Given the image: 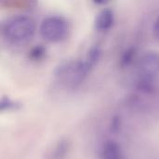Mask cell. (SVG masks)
<instances>
[{
	"label": "cell",
	"instance_id": "cell-2",
	"mask_svg": "<svg viewBox=\"0 0 159 159\" xmlns=\"http://www.w3.org/2000/svg\"><path fill=\"white\" fill-rule=\"evenodd\" d=\"M92 66L85 58L76 61H67L59 65L55 75L58 81L63 86L74 88L85 80Z\"/></svg>",
	"mask_w": 159,
	"mask_h": 159
},
{
	"label": "cell",
	"instance_id": "cell-8",
	"mask_svg": "<svg viewBox=\"0 0 159 159\" xmlns=\"http://www.w3.org/2000/svg\"><path fill=\"white\" fill-rule=\"evenodd\" d=\"M16 106H17V104H16L14 102H12L11 100H9L8 98H7V99L3 98L2 103H1V108H2V110H4L5 107H6L7 110H9L10 108H15Z\"/></svg>",
	"mask_w": 159,
	"mask_h": 159
},
{
	"label": "cell",
	"instance_id": "cell-7",
	"mask_svg": "<svg viewBox=\"0 0 159 159\" xmlns=\"http://www.w3.org/2000/svg\"><path fill=\"white\" fill-rule=\"evenodd\" d=\"M67 149H68V143H66V141H61L56 145V147L54 148V152H53V155H52V159L63 158Z\"/></svg>",
	"mask_w": 159,
	"mask_h": 159
},
{
	"label": "cell",
	"instance_id": "cell-3",
	"mask_svg": "<svg viewBox=\"0 0 159 159\" xmlns=\"http://www.w3.org/2000/svg\"><path fill=\"white\" fill-rule=\"evenodd\" d=\"M138 87L142 90L149 91L154 87L155 79L159 75V53L146 51L138 63Z\"/></svg>",
	"mask_w": 159,
	"mask_h": 159
},
{
	"label": "cell",
	"instance_id": "cell-6",
	"mask_svg": "<svg viewBox=\"0 0 159 159\" xmlns=\"http://www.w3.org/2000/svg\"><path fill=\"white\" fill-rule=\"evenodd\" d=\"M101 158L102 159H125L123 150L116 141L108 140L106 141L101 151Z\"/></svg>",
	"mask_w": 159,
	"mask_h": 159
},
{
	"label": "cell",
	"instance_id": "cell-1",
	"mask_svg": "<svg viewBox=\"0 0 159 159\" xmlns=\"http://www.w3.org/2000/svg\"><path fill=\"white\" fill-rule=\"evenodd\" d=\"M34 20L25 15L12 17L5 24L3 33L5 38L13 45H23L30 41L34 34Z\"/></svg>",
	"mask_w": 159,
	"mask_h": 159
},
{
	"label": "cell",
	"instance_id": "cell-5",
	"mask_svg": "<svg viewBox=\"0 0 159 159\" xmlns=\"http://www.w3.org/2000/svg\"><path fill=\"white\" fill-rule=\"evenodd\" d=\"M115 21V14L111 8L102 9L96 16L95 19V29L98 32H106L110 30Z\"/></svg>",
	"mask_w": 159,
	"mask_h": 159
},
{
	"label": "cell",
	"instance_id": "cell-4",
	"mask_svg": "<svg viewBox=\"0 0 159 159\" xmlns=\"http://www.w3.org/2000/svg\"><path fill=\"white\" fill-rule=\"evenodd\" d=\"M40 34L48 41L60 42L63 40L68 32L66 20L60 16H48L45 18L39 26Z\"/></svg>",
	"mask_w": 159,
	"mask_h": 159
},
{
	"label": "cell",
	"instance_id": "cell-9",
	"mask_svg": "<svg viewBox=\"0 0 159 159\" xmlns=\"http://www.w3.org/2000/svg\"><path fill=\"white\" fill-rule=\"evenodd\" d=\"M153 33H154L155 37L157 40H159V15L158 17L156 19V20H155L154 27H153Z\"/></svg>",
	"mask_w": 159,
	"mask_h": 159
}]
</instances>
